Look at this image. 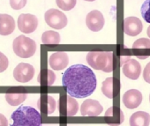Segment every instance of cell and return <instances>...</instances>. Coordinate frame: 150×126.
Listing matches in <instances>:
<instances>
[{
  "instance_id": "obj_1",
  "label": "cell",
  "mask_w": 150,
  "mask_h": 126,
  "mask_svg": "<svg viewBox=\"0 0 150 126\" xmlns=\"http://www.w3.org/2000/svg\"><path fill=\"white\" fill-rule=\"evenodd\" d=\"M63 87L73 98H86L96 88V77L94 72L84 65L70 66L63 74Z\"/></svg>"
},
{
  "instance_id": "obj_2",
  "label": "cell",
  "mask_w": 150,
  "mask_h": 126,
  "mask_svg": "<svg viewBox=\"0 0 150 126\" xmlns=\"http://www.w3.org/2000/svg\"><path fill=\"white\" fill-rule=\"evenodd\" d=\"M11 117L13 122L10 126H42L40 112L29 106H21Z\"/></svg>"
},
{
  "instance_id": "obj_3",
  "label": "cell",
  "mask_w": 150,
  "mask_h": 126,
  "mask_svg": "<svg viewBox=\"0 0 150 126\" xmlns=\"http://www.w3.org/2000/svg\"><path fill=\"white\" fill-rule=\"evenodd\" d=\"M87 62L93 69L104 73H111L114 69V57L112 52H89L87 55Z\"/></svg>"
},
{
  "instance_id": "obj_4",
  "label": "cell",
  "mask_w": 150,
  "mask_h": 126,
  "mask_svg": "<svg viewBox=\"0 0 150 126\" xmlns=\"http://www.w3.org/2000/svg\"><path fill=\"white\" fill-rule=\"evenodd\" d=\"M36 42L25 35L18 36L13 42L14 53L21 58H29L36 51Z\"/></svg>"
},
{
  "instance_id": "obj_5",
  "label": "cell",
  "mask_w": 150,
  "mask_h": 126,
  "mask_svg": "<svg viewBox=\"0 0 150 126\" xmlns=\"http://www.w3.org/2000/svg\"><path fill=\"white\" fill-rule=\"evenodd\" d=\"M44 19L49 27L55 29H62L67 25V17L57 9H50L44 14Z\"/></svg>"
},
{
  "instance_id": "obj_6",
  "label": "cell",
  "mask_w": 150,
  "mask_h": 126,
  "mask_svg": "<svg viewBox=\"0 0 150 126\" xmlns=\"http://www.w3.org/2000/svg\"><path fill=\"white\" fill-rule=\"evenodd\" d=\"M58 109L61 115L74 116L78 112L79 105L77 101L70 95H62L58 101Z\"/></svg>"
},
{
  "instance_id": "obj_7",
  "label": "cell",
  "mask_w": 150,
  "mask_h": 126,
  "mask_svg": "<svg viewBox=\"0 0 150 126\" xmlns=\"http://www.w3.org/2000/svg\"><path fill=\"white\" fill-rule=\"evenodd\" d=\"M38 27V19L36 16L29 13H22L18 18V28L24 34H31Z\"/></svg>"
},
{
  "instance_id": "obj_8",
  "label": "cell",
  "mask_w": 150,
  "mask_h": 126,
  "mask_svg": "<svg viewBox=\"0 0 150 126\" xmlns=\"http://www.w3.org/2000/svg\"><path fill=\"white\" fill-rule=\"evenodd\" d=\"M35 75V68L27 63H21L13 70V78L21 83L30 81Z\"/></svg>"
},
{
  "instance_id": "obj_9",
  "label": "cell",
  "mask_w": 150,
  "mask_h": 126,
  "mask_svg": "<svg viewBox=\"0 0 150 126\" xmlns=\"http://www.w3.org/2000/svg\"><path fill=\"white\" fill-rule=\"evenodd\" d=\"M104 17L98 10L91 11L86 17L87 27L93 32H98L102 30L104 26Z\"/></svg>"
},
{
  "instance_id": "obj_10",
  "label": "cell",
  "mask_w": 150,
  "mask_h": 126,
  "mask_svg": "<svg viewBox=\"0 0 150 126\" xmlns=\"http://www.w3.org/2000/svg\"><path fill=\"white\" fill-rule=\"evenodd\" d=\"M103 106L98 101L87 99L81 107V113L83 116H98L103 112Z\"/></svg>"
},
{
  "instance_id": "obj_11",
  "label": "cell",
  "mask_w": 150,
  "mask_h": 126,
  "mask_svg": "<svg viewBox=\"0 0 150 126\" xmlns=\"http://www.w3.org/2000/svg\"><path fill=\"white\" fill-rule=\"evenodd\" d=\"M143 25L137 17H127L124 20V32L130 36H136L141 33Z\"/></svg>"
},
{
  "instance_id": "obj_12",
  "label": "cell",
  "mask_w": 150,
  "mask_h": 126,
  "mask_svg": "<svg viewBox=\"0 0 150 126\" xmlns=\"http://www.w3.org/2000/svg\"><path fill=\"white\" fill-rule=\"evenodd\" d=\"M48 62L51 69L61 71L68 65L69 58L65 52H55L50 56Z\"/></svg>"
},
{
  "instance_id": "obj_13",
  "label": "cell",
  "mask_w": 150,
  "mask_h": 126,
  "mask_svg": "<svg viewBox=\"0 0 150 126\" xmlns=\"http://www.w3.org/2000/svg\"><path fill=\"white\" fill-rule=\"evenodd\" d=\"M142 101V94L139 90L131 89L125 93L123 96V102L127 108L133 109L140 105Z\"/></svg>"
},
{
  "instance_id": "obj_14",
  "label": "cell",
  "mask_w": 150,
  "mask_h": 126,
  "mask_svg": "<svg viewBox=\"0 0 150 126\" xmlns=\"http://www.w3.org/2000/svg\"><path fill=\"white\" fill-rule=\"evenodd\" d=\"M140 73H141V66L139 65V63L135 59L127 60L123 65V73L128 79L133 80L139 79Z\"/></svg>"
},
{
  "instance_id": "obj_15",
  "label": "cell",
  "mask_w": 150,
  "mask_h": 126,
  "mask_svg": "<svg viewBox=\"0 0 150 126\" xmlns=\"http://www.w3.org/2000/svg\"><path fill=\"white\" fill-rule=\"evenodd\" d=\"M134 55L140 58L146 59L150 56V40L146 38H140L134 42L132 44Z\"/></svg>"
},
{
  "instance_id": "obj_16",
  "label": "cell",
  "mask_w": 150,
  "mask_h": 126,
  "mask_svg": "<svg viewBox=\"0 0 150 126\" xmlns=\"http://www.w3.org/2000/svg\"><path fill=\"white\" fill-rule=\"evenodd\" d=\"M37 107L42 113H45L46 115H49L55 111L57 103L52 96L47 94H42L37 101Z\"/></svg>"
},
{
  "instance_id": "obj_17",
  "label": "cell",
  "mask_w": 150,
  "mask_h": 126,
  "mask_svg": "<svg viewBox=\"0 0 150 126\" xmlns=\"http://www.w3.org/2000/svg\"><path fill=\"white\" fill-rule=\"evenodd\" d=\"M15 29V20L9 15L0 13V35H10Z\"/></svg>"
},
{
  "instance_id": "obj_18",
  "label": "cell",
  "mask_w": 150,
  "mask_h": 126,
  "mask_svg": "<svg viewBox=\"0 0 150 126\" xmlns=\"http://www.w3.org/2000/svg\"><path fill=\"white\" fill-rule=\"evenodd\" d=\"M105 118L108 124L110 126H117L121 124L124 121L123 111L117 107L110 108L105 113Z\"/></svg>"
},
{
  "instance_id": "obj_19",
  "label": "cell",
  "mask_w": 150,
  "mask_h": 126,
  "mask_svg": "<svg viewBox=\"0 0 150 126\" xmlns=\"http://www.w3.org/2000/svg\"><path fill=\"white\" fill-rule=\"evenodd\" d=\"M150 123V115L144 111H138L132 115L130 118L131 126H148Z\"/></svg>"
},
{
  "instance_id": "obj_20",
  "label": "cell",
  "mask_w": 150,
  "mask_h": 126,
  "mask_svg": "<svg viewBox=\"0 0 150 126\" xmlns=\"http://www.w3.org/2000/svg\"><path fill=\"white\" fill-rule=\"evenodd\" d=\"M37 80H38L39 84H41L42 86L50 87L54 84V82L56 80V75H55L54 72L50 71V69L42 70L38 75Z\"/></svg>"
},
{
  "instance_id": "obj_21",
  "label": "cell",
  "mask_w": 150,
  "mask_h": 126,
  "mask_svg": "<svg viewBox=\"0 0 150 126\" xmlns=\"http://www.w3.org/2000/svg\"><path fill=\"white\" fill-rule=\"evenodd\" d=\"M27 98L26 93H7L6 94V100L11 106H18L22 103Z\"/></svg>"
},
{
  "instance_id": "obj_22",
  "label": "cell",
  "mask_w": 150,
  "mask_h": 126,
  "mask_svg": "<svg viewBox=\"0 0 150 126\" xmlns=\"http://www.w3.org/2000/svg\"><path fill=\"white\" fill-rule=\"evenodd\" d=\"M102 92L103 94L110 98L112 99L115 96V86H114V78L113 77H110L107 78L103 82V86H102Z\"/></svg>"
},
{
  "instance_id": "obj_23",
  "label": "cell",
  "mask_w": 150,
  "mask_h": 126,
  "mask_svg": "<svg viewBox=\"0 0 150 126\" xmlns=\"http://www.w3.org/2000/svg\"><path fill=\"white\" fill-rule=\"evenodd\" d=\"M42 42L44 44H58L60 42V34L56 31H46L42 35Z\"/></svg>"
},
{
  "instance_id": "obj_24",
  "label": "cell",
  "mask_w": 150,
  "mask_h": 126,
  "mask_svg": "<svg viewBox=\"0 0 150 126\" xmlns=\"http://www.w3.org/2000/svg\"><path fill=\"white\" fill-rule=\"evenodd\" d=\"M57 7L64 11H70L76 6L77 0H56Z\"/></svg>"
},
{
  "instance_id": "obj_25",
  "label": "cell",
  "mask_w": 150,
  "mask_h": 126,
  "mask_svg": "<svg viewBox=\"0 0 150 126\" xmlns=\"http://www.w3.org/2000/svg\"><path fill=\"white\" fill-rule=\"evenodd\" d=\"M140 13L142 18L147 22L150 23V0H146L142 4L140 8Z\"/></svg>"
},
{
  "instance_id": "obj_26",
  "label": "cell",
  "mask_w": 150,
  "mask_h": 126,
  "mask_svg": "<svg viewBox=\"0 0 150 126\" xmlns=\"http://www.w3.org/2000/svg\"><path fill=\"white\" fill-rule=\"evenodd\" d=\"M9 66V60L7 56L3 54L2 52H0V73L5 72Z\"/></svg>"
},
{
  "instance_id": "obj_27",
  "label": "cell",
  "mask_w": 150,
  "mask_h": 126,
  "mask_svg": "<svg viewBox=\"0 0 150 126\" xmlns=\"http://www.w3.org/2000/svg\"><path fill=\"white\" fill-rule=\"evenodd\" d=\"M27 0H10V6L13 10H21L25 7Z\"/></svg>"
},
{
  "instance_id": "obj_28",
  "label": "cell",
  "mask_w": 150,
  "mask_h": 126,
  "mask_svg": "<svg viewBox=\"0 0 150 126\" xmlns=\"http://www.w3.org/2000/svg\"><path fill=\"white\" fill-rule=\"evenodd\" d=\"M143 78L146 82L150 84V62L146 65V67L143 71Z\"/></svg>"
},
{
  "instance_id": "obj_29",
  "label": "cell",
  "mask_w": 150,
  "mask_h": 126,
  "mask_svg": "<svg viewBox=\"0 0 150 126\" xmlns=\"http://www.w3.org/2000/svg\"><path fill=\"white\" fill-rule=\"evenodd\" d=\"M0 126H8V121L2 114H0Z\"/></svg>"
},
{
  "instance_id": "obj_30",
  "label": "cell",
  "mask_w": 150,
  "mask_h": 126,
  "mask_svg": "<svg viewBox=\"0 0 150 126\" xmlns=\"http://www.w3.org/2000/svg\"><path fill=\"white\" fill-rule=\"evenodd\" d=\"M129 59H130V56H125V62H126L127 60H129ZM123 64H124V57L122 56V57H121V65H122Z\"/></svg>"
},
{
  "instance_id": "obj_31",
  "label": "cell",
  "mask_w": 150,
  "mask_h": 126,
  "mask_svg": "<svg viewBox=\"0 0 150 126\" xmlns=\"http://www.w3.org/2000/svg\"><path fill=\"white\" fill-rule=\"evenodd\" d=\"M147 35H148V37L150 38V26L147 27Z\"/></svg>"
},
{
  "instance_id": "obj_32",
  "label": "cell",
  "mask_w": 150,
  "mask_h": 126,
  "mask_svg": "<svg viewBox=\"0 0 150 126\" xmlns=\"http://www.w3.org/2000/svg\"><path fill=\"white\" fill-rule=\"evenodd\" d=\"M85 1H88V2H93L95 0H85Z\"/></svg>"
},
{
  "instance_id": "obj_33",
  "label": "cell",
  "mask_w": 150,
  "mask_h": 126,
  "mask_svg": "<svg viewBox=\"0 0 150 126\" xmlns=\"http://www.w3.org/2000/svg\"><path fill=\"white\" fill-rule=\"evenodd\" d=\"M149 101H150V94H149Z\"/></svg>"
}]
</instances>
